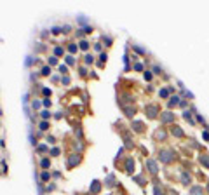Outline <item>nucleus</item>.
<instances>
[{
    "instance_id": "f257e3e1",
    "label": "nucleus",
    "mask_w": 209,
    "mask_h": 195,
    "mask_svg": "<svg viewBox=\"0 0 209 195\" xmlns=\"http://www.w3.org/2000/svg\"><path fill=\"white\" fill-rule=\"evenodd\" d=\"M159 160L162 164L169 166V164H172L176 160V152L171 150V148H162V150H159Z\"/></svg>"
},
{
    "instance_id": "f03ea898",
    "label": "nucleus",
    "mask_w": 209,
    "mask_h": 195,
    "mask_svg": "<svg viewBox=\"0 0 209 195\" xmlns=\"http://www.w3.org/2000/svg\"><path fill=\"white\" fill-rule=\"evenodd\" d=\"M145 169L147 173H150L152 176H157L159 174V164L155 158H145Z\"/></svg>"
},
{
    "instance_id": "7ed1b4c3",
    "label": "nucleus",
    "mask_w": 209,
    "mask_h": 195,
    "mask_svg": "<svg viewBox=\"0 0 209 195\" xmlns=\"http://www.w3.org/2000/svg\"><path fill=\"white\" fill-rule=\"evenodd\" d=\"M145 113H147V117L148 118H157L159 117V113H160V108H159V105H155V103H150V105H147L145 106Z\"/></svg>"
},
{
    "instance_id": "20e7f679",
    "label": "nucleus",
    "mask_w": 209,
    "mask_h": 195,
    "mask_svg": "<svg viewBox=\"0 0 209 195\" xmlns=\"http://www.w3.org/2000/svg\"><path fill=\"white\" fill-rule=\"evenodd\" d=\"M80 160H82V155H80V153H70V155H68V160H66V167H68V169L75 167V166L80 164Z\"/></svg>"
},
{
    "instance_id": "39448f33",
    "label": "nucleus",
    "mask_w": 209,
    "mask_h": 195,
    "mask_svg": "<svg viewBox=\"0 0 209 195\" xmlns=\"http://www.w3.org/2000/svg\"><path fill=\"white\" fill-rule=\"evenodd\" d=\"M153 141H160V143L167 141V131H166L164 127L155 129V133H153Z\"/></svg>"
},
{
    "instance_id": "423d86ee",
    "label": "nucleus",
    "mask_w": 209,
    "mask_h": 195,
    "mask_svg": "<svg viewBox=\"0 0 209 195\" xmlns=\"http://www.w3.org/2000/svg\"><path fill=\"white\" fill-rule=\"evenodd\" d=\"M174 113H172L171 110H167V112H162L160 113V124H174Z\"/></svg>"
},
{
    "instance_id": "0eeeda50",
    "label": "nucleus",
    "mask_w": 209,
    "mask_h": 195,
    "mask_svg": "<svg viewBox=\"0 0 209 195\" xmlns=\"http://www.w3.org/2000/svg\"><path fill=\"white\" fill-rule=\"evenodd\" d=\"M101 186H103V183H101V181H98V179H94V181L91 183V186H89V194H91V195H99V192H101Z\"/></svg>"
},
{
    "instance_id": "6e6552de",
    "label": "nucleus",
    "mask_w": 209,
    "mask_h": 195,
    "mask_svg": "<svg viewBox=\"0 0 209 195\" xmlns=\"http://www.w3.org/2000/svg\"><path fill=\"white\" fill-rule=\"evenodd\" d=\"M169 133H171L174 138H185V131H183L178 124H172L171 129H169Z\"/></svg>"
},
{
    "instance_id": "1a4fd4ad",
    "label": "nucleus",
    "mask_w": 209,
    "mask_h": 195,
    "mask_svg": "<svg viewBox=\"0 0 209 195\" xmlns=\"http://www.w3.org/2000/svg\"><path fill=\"white\" fill-rule=\"evenodd\" d=\"M180 183L183 185V186H188L192 183V174L188 173V171H183L181 174H180Z\"/></svg>"
},
{
    "instance_id": "9d476101",
    "label": "nucleus",
    "mask_w": 209,
    "mask_h": 195,
    "mask_svg": "<svg viewBox=\"0 0 209 195\" xmlns=\"http://www.w3.org/2000/svg\"><path fill=\"white\" fill-rule=\"evenodd\" d=\"M131 127H133V131H134V133H138V134L145 133V124H143L141 120H134L133 124H131Z\"/></svg>"
},
{
    "instance_id": "9b49d317",
    "label": "nucleus",
    "mask_w": 209,
    "mask_h": 195,
    "mask_svg": "<svg viewBox=\"0 0 209 195\" xmlns=\"http://www.w3.org/2000/svg\"><path fill=\"white\" fill-rule=\"evenodd\" d=\"M124 169H126V173H127V174H133V173H134V158H133V157L126 158V164H124Z\"/></svg>"
},
{
    "instance_id": "f8f14e48",
    "label": "nucleus",
    "mask_w": 209,
    "mask_h": 195,
    "mask_svg": "<svg viewBox=\"0 0 209 195\" xmlns=\"http://www.w3.org/2000/svg\"><path fill=\"white\" fill-rule=\"evenodd\" d=\"M122 110H124V113H126V117L133 118L136 115V108H134V105H126V106H122Z\"/></svg>"
},
{
    "instance_id": "ddd939ff",
    "label": "nucleus",
    "mask_w": 209,
    "mask_h": 195,
    "mask_svg": "<svg viewBox=\"0 0 209 195\" xmlns=\"http://www.w3.org/2000/svg\"><path fill=\"white\" fill-rule=\"evenodd\" d=\"M190 195H206V190L200 185H193L190 188Z\"/></svg>"
},
{
    "instance_id": "4468645a",
    "label": "nucleus",
    "mask_w": 209,
    "mask_h": 195,
    "mask_svg": "<svg viewBox=\"0 0 209 195\" xmlns=\"http://www.w3.org/2000/svg\"><path fill=\"white\" fill-rule=\"evenodd\" d=\"M180 103H181V98H180V96H171L169 99H167V106H169V108H174V106H178Z\"/></svg>"
},
{
    "instance_id": "2eb2a0df",
    "label": "nucleus",
    "mask_w": 209,
    "mask_h": 195,
    "mask_svg": "<svg viewBox=\"0 0 209 195\" xmlns=\"http://www.w3.org/2000/svg\"><path fill=\"white\" fill-rule=\"evenodd\" d=\"M199 162H200L206 169H209V153H200V157H199Z\"/></svg>"
},
{
    "instance_id": "dca6fc26",
    "label": "nucleus",
    "mask_w": 209,
    "mask_h": 195,
    "mask_svg": "<svg viewBox=\"0 0 209 195\" xmlns=\"http://www.w3.org/2000/svg\"><path fill=\"white\" fill-rule=\"evenodd\" d=\"M124 148H134V141L127 134H124Z\"/></svg>"
},
{
    "instance_id": "f3484780",
    "label": "nucleus",
    "mask_w": 209,
    "mask_h": 195,
    "mask_svg": "<svg viewBox=\"0 0 209 195\" xmlns=\"http://www.w3.org/2000/svg\"><path fill=\"white\" fill-rule=\"evenodd\" d=\"M171 91H172V87H164V89L159 91V96L166 99V98H169V92H171Z\"/></svg>"
},
{
    "instance_id": "a211bd4d",
    "label": "nucleus",
    "mask_w": 209,
    "mask_h": 195,
    "mask_svg": "<svg viewBox=\"0 0 209 195\" xmlns=\"http://www.w3.org/2000/svg\"><path fill=\"white\" fill-rule=\"evenodd\" d=\"M40 167H42V169H49V167H51V158H47V157L42 158V160H40Z\"/></svg>"
},
{
    "instance_id": "6ab92c4d",
    "label": "nucleus",
    "mask_w": 209,
    "mask_h": 195,
    "mask_svg": "<svg viewBox=\"0 0 209 195\" xmlns=\"http://www.w3.org/2000/svg\"><path fill=\"white\" fill-rule=\"evenodd\" d=\"M105 185L112 188V186H113V185H115V176H113V174H110V176H108V178L105 179Z\"/></svg>"
},
{
    "instance_id": "aec40b11",
    "label": "nucleus",
    "mask_w": 209,
    "mask_h": 195,
    "mask_svg": "<svg viewBox=\"0 0 209 195\" xmlns=\"http://www.w3.org/2000/svg\"><path fill=\"white\" fill-rule=\"evenodd\" d=\"M40 179H42V183H47V181L51 179V173H49V171H44V173L40 174Z\"/></svg>"
},
{
    "instance_id": "412c9836",
    "label": "nucleus",
    "mask_w": 209,
    "mask_h": 195,
    "mask_svg": "<svg viewBox=\"0 0 209 195\" xmlns=\"http://www.w3.org/2000/svg\"><path fill=\"white\" fill-rule=\"evenodd\" d=\"M84 63H85V65H93V63H94V56H93V54H85V56H84Z\"/></svg>"
},
{
    "instance_id": "4be33fe9",
    "label": "nucleus",
    "mask_w": 209,
    "mask_h": 195,
    "mask_svg": "<svg viewBox=\"0 0 209 195\" xmlns=\"http://www.w3.org/2000/svg\"><path fill=\"white\" fill-rule=\"evenodd\" d=\"M63 54H65V49H63V47H61V45H56V47H54V56H63Z\"/></svg>"
},
{
    "instance_id": "5701e85b",
    "label": "nucleus",
    "mask_w": 209,
    "mask_h": 195,
    "mask_svg": "<svg viewBox=\"0 0 209 195\" xmlns=\"http://www.w3.org/2000/svg\"><path fill=\"white\" fill-rule=\"evenodd\" d=\"M40 75H44V77L51 75V66H42V70H40Z\"/></svg>"
},
{
    "instance_id": "b1692460",
    "label": "nucleus",
    "mask_w": 209,
    "mask_h": 195,
    "mask_svg": "<svg viewBox=\"0 0 209 195\" xmlns=\"http://www.w3.org/2000/svg\"><path fill=\"white\" fill-rule=\"evenodd\" d=\"M153 195H166V194H164V188L159 186V185H155V188H153Z\"/></svg>"
},
{
    "instance_id": "393cba45",
    "label": "nucleus",
    "mask_w": 209,
    "mask_h": 195,
    "mask_svg": "<svg viewBox=\"0 0 209 195\" xmlns=\"http://www.w3.org/2000/svg\"><path fill=\"white\" fill-rule=\"evenodd\" d=\"M78 49H82V51H87V49H89V42H87V40H80V45H78Z\"/></svg>"
},
{
    "instance_id": "a878e982",
    "label": "nucleus",
    "mask_w": 209,
    "mask_h": 195,
    "mask_svg": "<svg viewBox=\"0 0 209 195\" xmlns=\"http://www.w3.org/2000/svg\"><path fill=\"white\" fill-rule=\"evenodd\" d=\"M77 51H78V47H77L75 44H68V52L70 54H75Z\"/></svg>"
},
{
    "instance_id": "bb28decb",
    "label": "nucleus",
    "mask_w": 209,
    "mask_h": 195,
    "mask_svg": "<svg viewBox=\"0 0 209 195\" xmlns=\"http://www.w3.org/2000/svg\"><path fill=\"white\" fill-rule=\"evenodd\" d=\"M38 125H40V131H47V129H49V122H47V120H42Z\"/></svg>"
},
{
    "instance_id": "cd10ccee",
    "label": "nucleus",
    "mask_w": 209,
    "mask_h": 195,
    "mask_svg": "<svg viewBox=\"0 0 209 195\" xmlns=\"http://www.w3.org/2000/svg\"><path fill=\"white\" fill-rule=\"evenodd\" d=\"M106 58H108L106 52H101L99 54V66H103V63H106Z\"/></svg>"
},
{
    "instance_id": "c85d7f7f",
    "label": "nucleus",
    "mask_w": 209,
    "mask_h": 195,
    "mask_svg": "<svg viewBox=\"0 0 209 195\" xmlns=\"http://www.w3.org/2000/svg\"><path fill=\"white\" fill-rule=\"evenodd\" d=\"M40 115H42L44 120H49V118H51V112H49V110H44V112H40Z\"/></svg>"
},
{
    "instance_id": "c756f323",
    "label": "nucleus",
    "mask_w": 209,
    "mask_h": 195,
    "mask_svg": "<svg viewBox=\"0 0 209 195\" xmlns=\"http://www.w3.org/2000/svg\"><path fill=\"white\" fill-rule=\"evenodd\" d=\"M57 70L61 72V75H66V73H68V68H66V65H59V66H57Z\"/></svg>"
},
{
    "instance_id": "7c9ffc66",
    "label": "nucleus",
    "mask_w": 209,
    "mask_h": 195,
    "mask_svg": "<svg viewBox=\"0 0 209 195\" xmlns=\"http://www.w3.org/2000/svg\"><path fill=\"white\" fill-rule=\"evenodd\" d=\"M65 59H66V65H70V66H72V65H75V58H73L72 54H68Z\"/></svg>"
},
{
    "instance_id": "2f4dec72",
    "label": "nucleus",
    "mask_w": 209,
    "mask_h": 195,
    "mask_svg": "<svg viewBox=\"0 0 209 195\" xmlns=\"http://www.w3.org/2000/svg\"><path fill=\"white\" fill-rule=\"evenodd\" d=\"M37 152H38V153H45V152H47V145H38Z\"/></svg>"
},
{
    "instance_id": "473e14b6",
    "label": "nucleus",
    "mask_w": 209,
    "mask_h": 195,
    "mask_svg": "<svg viewBox=\"0 0 209 195\" xmlns=\"http://www.w3.org/2000/svg\"><path fill=\"white\" fill-rule=\"evenodd\" d=\"M183 118H185V120H190L192 124H193V120H192V113L188 112V110H185V112H183Z\"/></svg>"
},
{
    "instance_id": "72a5a7b5",
    "label": "nucleus",
    "mask_w": 209,
    "mask_h": 195,
    "mask_svg": "<svg viewBox=\"0 0 209 195\" xmlns=\"http://www.w3.org/2000/svg\"><path fill=\"white\" fill-rule=\"evenodd\" d=\"M134 179H136V181H138V185H139V186H145V183H147V181H145V179H143V176H136V178H134Z\"/></svg>"
},
{
    "instance_id": "f704fd0d",
    "label": "nucleus",
    "mask_w": 209,
    "mask_h": 195,
    "mask_svg": "<svg viewBox=\"0 0 209 195\" xmlns=\"http://www.w3.org/2000/svg\"><path fill=\"white\" fill-rule=\"evenodd\" d=\"M80 141H82V139H77V141H75V148H78V153H80L82 150H84V145H82Z\"/></svg>"
},
{
    "instance_id": "c9c22d12",
    "label": "nucleus",
    "mask_w": 209,
    "mask_h": 195,
    "mask_svg": "<svg viewBox=\"0 0 209 195\" xmlns=\"http://www.w3.org/2000/svg\"><path fill=\"white\" fill-rule=\"evenodd\" d=\"M103 40H105V45H112V37L110 35H103Z\"/></svg>"
},
{
    "instance_id": "e433bc0d",
    "label": "nucleus",
    "mask_w": 209,
    "mask_h": 195,
    "mask_svg": "<svg viewBox=\"0 0 209 195\" xmlns=\"http://www.w3.org/2000/svg\"><path fill=\"white\" fill-rule=\"evenodd\" d=\"M61 82H63V85H68L72 82V78L68 77V75H65V77H61Z\"/></svg>"
},
{
    "instance_id": "4c0bfd02",
    "label": "nucleus",
    "mask_w": 209,
    "mask_h": 195,
    "mask_svg": "<svg viewBox=\"0 0 209 195\" xmlns=\"http://www.w3.org/2000/svg\"><path fill=\"white\" fill-rule=\"evenodd\" d=\"M59 153H61V150H59L57 146H54V148L51 150V155H52V157H57V155H59Z\"/></svg>"
},
{
    "instance_id": "58836bf2",
    "label": "nucleus",
    "mask_w": 209,
    "mask_h": 195,
    "mask_svg": "<svg viewBox=\"0 0 209 195\" xmlns=\"http://www.w3.org/2000/svg\"><path fill=\"white\" fill-rule=\"evenodd\" d=\"M134 70L136 72H143V65L141 63H134Z\"/></svg>"
},
{
    "instance_id": "ea45409f",
    "label": "nucleus",
    "mask_w": 209,
    "mask_h": 195,
    "mask_svg": "<svg viewBox=\"0 0 209 195\" xmlns=\"http://www.w3.org/2000/svg\"><path fill=\"white\" fill-rule=\"evenodd\" d=\"M49 65H57V58H56V56H51V58H49Z\"/></svg>"
},
{
    "instance_id": "a19ab883",
    "label": "nucleus",
    "mask_w": 209,
    "mask_h": 195,
    "mask_svg": "<svg viewBox=\"0 0 209 195\" xmlns=\"http://www.w3.org/2000/svg\"><path fill=\"white\" fill-rule=\"evenodd\" d=\"M61 32H63V28H59V26H54V28H52V33H54V35L61 33Z\"/></svg>"
},
{
    "instance_id": "79ce46f5",
    "label": "nucleus",
    "mask_w": 209,
    "mask_h": 195,
    "mask_svg": "<svg viewBox=\"0 0 209 195\" xmlns=\"http://www.w3.org/2000/svg\"><path fill=\"white\" fill-rule=\"evenodd\" d=\"M133 49L136 51V52H139V54H145V51H143L141 47H138V45H133Z\"/></svg>"
},
{
    "instance_id": "37998d69",
    "label": "nucleus",
    "mask_w": 209,
    "mask_h": 195,
    "mask_svg": "<svg viewBox=\"0 0 209 195\" xmlns=\"http://www.w3.org/2000/svg\"><path fill=\"white\" fill-rule=\"evenodd\" d=\"M153 73L160 75V73H162V68H159V66H153Z\"/></svg>"
},
{
    "instance_id": "c03bdc74",
    "label": "nucleus",
    "mask_w": 209,
    "mask_h": 195,
    "mask_svg": "<svg viewBox=\"0 0 209 195\" xmlns=\"http://www.w3.org/2000/svg\"><path fill=\"white\" fill-rule=\"evenodd\" d=\"M42 92H44V96H51V89H47V87H44Z\"/></svg>"
},
{
    "instance_id": "a18cd8bd",
    "label": "nucleus",
    "mask_w": 209,
    "mask_h": 195,
    "mask_svg": "<svg viewBox=\"0 0 209 195\" xmlns=\"http://www.w3.org/2000/svg\"><path fill=\"white\" fill-rule=\"evenodd\" d=\"M91 32H93V26H85L84 28V33H91Z\"/></svg>"
},
{
    "instance_id": "49530a36",
    "label": "nucleus",
    "mask_w": 209,
    "mask_h": 195,
    "mask_svg": "<svg viewBox=\"0 0 209 195\" xmlns=\"http://www.w3.org/2000/svg\"><path fill=\"white\" fill-rule=\"evenodd\" d=\"M78 72H80V75H82V77H85V66H80V70H78Z\"/></svg>"
},
{
    "instance_id": "de8ad7c7",
    "label": "nucleus",
    "mask_w": 209,
    "mask_h": 195,
    "mask_svg": "<svg viewBox=\"0 0 209 195\" xmlns=\"http://www.w3.org/2000/svg\"><path fill=\"white\" fill-rule=\"evenodd\" d=\"M44 106H51V99H49V98L44 99Z\"/></svg>"
},
{
    "instance_id": "09e8293b",
    "label": "nucleus",
    "mask_w": 209,
    "mask_h": 195,
    "mask_svg": "<svg viewBox=\"0 0 209 195\" xmlns=\"http://www.w3.org/2000/svg\"><path fill=\"white\" fill-rule=\"evenodd\" d=\"M145 78H147V80H152V73H150V72H145Z\"/></svg>"
},
{
    "instance_id": "8fccbe9b",
    "label": "nucleus",
    "mask_w": 209,
    "mask_h": 195,
    "mask_svg": "<svg viewBox=\"0 0 209 195\" xmlns=\"http://www.w3.org/2000/svg\"><path fill=\"white\" fill-rule=\"evenodd\" d=\"M47 141H49V143H56V138H54V136H49V138H47Z\"/></svg>"
},
{
    "instance_id": "3c124183",
    "label": "nucleus",
    "mask_w": 209,
    "mask_h": 195,
    "mask_svg": "<svg viewBox=\"0 0 209 195\" xmlns=\"http://www.w3.org/2000/svg\"><path fill=\"white\" fill-rule=\"evenodd\" d=\"M32 106H33V108H40V103H38V101H33Z\"/></svg>"
},
{
    "instance_id": "603ef678",
    "label": "nucleus",
    "mask_w": 209,
    "mask_h": 195,
    "mask_svg": "<svg viewBox=\"0 0 209 195\" xmlns=\"http://www.w3.org/2000/svg\"><path fill=\"white\" fill-rule=\"evenodd\" d=\"M202 136H204V139H206V141H209V133H208V131H204V134H202Z\"/></svg>"
},
{
    "instance_id": "864d4df0",
    "label": "nucleus",
    "mask_w": 209,
    "mask_h": 195,
    "mask_svg": "<svg viewBox=\"0 0 209 195\" xmlns=\"http://www.w3.org/2000/svg\"><path fill=\"white\" fill-rule=\"evenodd\" d=\"M206 192L209 194V181H208V186H206Z\"/></svg>"
},
{
    "instance_id": "5fc2aeb1",
    "label": "nucleus",
    "mask_w": 209,
    "mask_h": 195,
    "mask_svg": "<svg viewBox=\"0 0 209 195\" xmlns=\"http://www.w3.org/2000/svg\"><path fill=\"white\" fill-rule=\"evenodd\" d=\"M75 195H78V194H75Z\"/></svg>"
}]
</instances>
